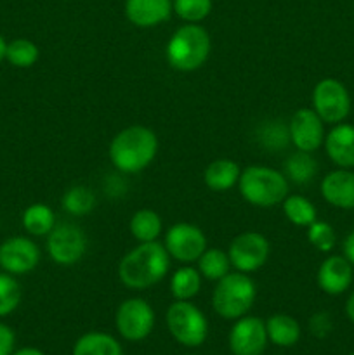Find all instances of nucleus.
<instances>
[{
	"label": "nucleus",
	"instance_id": "ea45409f",
	"mask_svg": "<svg viewBox=\"0 0 354 355\" xmlns=\"http://www.w3.org/2000/svg\"><path fill=\"white\" fill-rule=\"evenodd\" d=\"M349 355H354V352H353V354H349Z\"/></svg>",
	"mask_w": 354,
	"mask_h": 355
},
{
	"label": "nucleus",
	"instance_id": "9b49d317",
	"mask_svg": "<svg viewBox=\"0 0 354 355\" xmlns=\"http://www.w3.org/2000/svg\"><path fill=\"white\" fill-rule=\"evenodd\" d=\"M271 253V245L267 238L260 232L246 231L236 236L229 243L228 255L231 260V267L238 272L250 274L259 270L267 262Z\"/></svg>",
	"mask_w": 354,
	"mask_h": 355
},
{
	"label": "nucleus",
	"instance_id": "b1692460",
	"mask_svg": "<svg viewBox=\"0 0 354 355\" xmlns=\"http://www.w3.org/2000/svg\"><path fill=\"white\" fill-rule=\"evenodd\" d=\"M23 229L30 236H47L52 229L56 227V215L49 205L45 203H33L23 211L21 217Z\"/></svg>",
	"mask_w": 354,
	"mask_h": 355
},
{
	"label": "nucleus",
	"instance_id": "a878e982",
	"mask_svg": "<svg viewBox=\"0 0 354 355\" xmlns=\"http://www.w3.org/2000/svg\"><path fill=\"white\" fill-rule=\"evenodd\" d=\"M200 270L191 266H183L170 277V293L176 300H191L200 293L201 288Z\"/></svg>",
	"mask_w": 354,
	"mask_h": 355
},
{
	"label": "nucleus",
	"instance_id": "58836bf2",
	"mask_svg": "<svg viewBox=\"0 0 354 355\" xmlns=\"http://www.w3.org/2000/svg\"><path fill=\"white\" fill-rule=\"evenodd\" d=\"M6 52H7V42H6V38L0 35V62L6 59Z\"/></svg>",
	"mask_w": 354,
	"mask_h": 355
},
{
	"label": "nucleus",
	"instance_id": "6e6552de",
	"mask_svg": "<svg viewBox=\"0 0 354 355\" xmlns=\"http://www.w3.org/2000/svg\"><path fill=\"white\" fill-rule=\"evenodd\" d=\"M115 326L121 338L142 342L155 328V311L144 298H127L118 305Z\"/></svg>",
	"mask_w": 354,
	"mask_h": 355
},
{
	"label": "nucleus",
	"instance_id": "e433bc0d",
	"mask_svg": "<svg viewBox=\"0 0 354 355\" xmlns=\"http://www.w3.org/2000/svg\"><path fill=\"white\" fill-rule=\"evenodd\" d=\"M346 315L349 318V321L354 324V291L351 293V297L346 302Z\"/></svg>",
	"mask_w": 354,
	"mask_h": 355
},
{
	"label": "nucleus",
	"instance_id": "a211bd4d",
	"mask_svg": "<svg viewBox=\"0 0 354 355\" xmlns=\"http://www.w3.org/2000/svg\"><path fill=\"white\" fill-rule=\"evenodd\" d=\"M325 151L339 168H354V125L337 123L325 135Z\"/></svg>",
	"mask_w": 354,
	"mask_h": 355
},
{
	"label": "nucleus",
	"instance_id": "f8f14e48",
	"mask_svg": "<svg viewBox=\"0 0 354 355\" xmlns=\"http://www.w3.org/2000/svg\"><path fill=\"white\" fill-rule=\"evenodd\" d=\"M40 248L26 236H12L0 245V269L10 276H24L40 263Z\"/></svg>",
	"mask_w": 354,
	"mask_h": 355
},
{
	"label": "nucleus",
	"instance_id": "393cba45",
	"mask_svg": "<svg viewBox=\"0 0 354 355\" xmlns=\"http://www.w3.org/2000/svg\"><path fill=\"white\" fill-rule=\"evenodd\" d=\"M281 210L285 218L297 227H309L314 220H318V211L311 200L301 194H288L281 201Z\"/></svg>",
	"mask_w": 354,
	"mask_h": 355
},
{
	"label": "nucleus",
	"instance_id": "f03ea898",
	"mask_svg": "<svg viewBox=\"0 0 354 355\" xmlns=\"http://www.w3.org/2000/svg\"><path fill=\"white\" fill-rule=\"evenodd\" d=\"M158 153V137L144 125H130L110 142L108 156L120 173H139L148 168Z\"/></svg>",
	"mask_w": 354,
	"mask_h": 355
},
{
	"label": "nucleus",
	"instance_id": "2f4dec72",
	"mask_svg": "<svg viewBox=\"0 0 354 355\" xmlns=\"http://www.w3.org/2000/svg\"><path fill=\"white\" fill-rule=\"evenodd\" d=\"M259 141L264 148L271 149V151H281L285 146L290 142V134H288V125L281 123V121H267L260 127Z\"/></svg>",
	"mask_w": 354,
	"mask_h": 355
},
{
	"label": "nucleus",
	"instance_id": "4be33fe9",
	"mask_svg": "<svg viewBox=\"0 0 354 355\" xmlns=\"http://www.w3.org/2000/svg\"><path fill=\"white\" fill-rule=\"evenodd\" d=\"M128 231H130L132 238L139 243L156 241L163 231L162 217L155 210L141 208L132 215L130 222H128Z\"/></svg>",
	"mask_w": 354,
	"mask_h": 355
},
{
	"label": "nucleus",
	"instance_id": "412c9836",
	"mask_svg": "<svg viewBox=\"0 0 354 355\" xmlns=\"http://www.w3.org/2000/svg\"><path fill=\"white\" fill-rule=\"evenodd\" d=\"M73 355H124V350L115 336L104 331H90L76 340Z\"/></svg>",
	"mask_w": 354,
	"mask_h": 355
},
{
	"label": "nucleus",
	"instance_id": "f257e3e1",
	"mask_svg": "<svg viewBox=\"0 0 354 355\" xmlns=\"http://www.w3.org/2000/svg\"><path fill=\"white\" fill-rule=\"evenodd\" d=\"M169 269L170 255L162 243H139L121 257L118 263V279L128 290L142 291L158 284Z\"/></svg>",
	"mask_w": 354,
	"mask_h": 355
},
{
	"label": "nucleus",
	"instance_id": "cd10ccee",
	"mask_svg": "<svg viewBox=\"0 0 354 355\" xmlns=\"http://www.w3.org/2000/svg\"><path fill=\"white\" fill-rule=\"evenodd\" d=\"M61 207L66 214L73 215V217H82L94 210L96 194L87 186H73L62 194Z\"/></svg>",
	"mask_w": 354,
	"mask_h": 355
},
{
	"label": "nucleus",
	"instance_id": "39448f33",
	"mask_svg": "<svg viewBox=\"0 0 354 355\" xmlns=\"http://www.w3.org/2000/svg\"><path fill=\"white\" fill-rule=\"evenodd\" d=\"M257 297V286L248 274L229 272L212 291V307L222 319L236 321L248 314Z\"/></svg>",
	"mask_w": 354,
	"mask_h": 355
},
{
	"label": "nucleus",
	"instance_id": "bb28decb",
	"mask_svg": "<svg viewBox=\"0 0 354 355\" xmlns=\"http://www.w3.org/2000/svg\"><path fill=\"white\" fill-rule=\"evenodd\" d=\"M198 270L201 277L208 281H219L231 272V260L228 252H222L219 248H207L196 260Z\"/></svg>",
	"mask_w": 354,
	"mask_h": 355
},
{
	"label": "nucleus",
	"instance_id": "72a5a7b5",
	"mask_svg": "<svg viewBox=\"0 0 354 355\" xmlns=\"http://www.w3.org/2000/svg\"><path fill=\"white\" fill-rule=\"evenodd\" d=\"M16 335L7 324L0 322V355H12Z\"/></svg>",
	"mask_w": 354,
	"mask_h": 355
},
{
	"label": "nucleus",
	"instance_id": "c756f323",
	"mask_svg": "<svg viewBox=\"0 0 354 355\" xmlns=\"http://www.w3.org/2000/svg\"><path fill=\"white\" fill-rule=\"evenodd\" d=\"M212 0H172V10L184 23H198L207 19L212 12Z\"/></svg>",
	"mask_w": 354,
	"mask_h": 355
},
{
	"label": "nucleus",
	"instance_id": "7ed1b4c3",
	"mask_svg": "<svg viewBox=\"0 0 354 355\" xmlns=\"http://www.w3.org/2000/svg\"><path fill=\"white\" fill-rule=\"evenodd\" d=\"M210 35L201 24L186 23L170 35L165 58L170 68L183 73L200 69L210 55Z\"/></svg>",
	"mask_w": 354,
	"mask_h": 355
},
{
	"label": "nucleus",
	"instance_id": "4468645a",
	"mask_svg": "<svg viewBox=\"0 0 354 355\" xmlns=\"http://www.w3.org/2000/svg\"><path fill=\"white\" fill-rule=\"evenodd\" d=\"M325 121L316 114L312 107H301L292 114L288 121L290 142L297 151L314 153L325 141Z\"/></svg>",
	"mask_w": 354,
	"mask_h": 355
},
{
	"label": "nucleus",
	"instance_id": "4c0bfd02",
	"mask_svg": "<svg viewBox=\"0 0 354 355\" xmlns=\"http://www.w3.org/2000/svg\"><path fill=\"white\" fill-rule=\"evenodd\" d=\"M12 355H45L42 350L35 349V347H23L19 350H14Z\"/></svg>",
	"mask_w": 354,
	"mask_h": 355
},
{
	"label": "nucleus",
	"instance_id": "7c9ffc66",
	"mask_svg": "<svg viewBox=\"0 0 354 355\" xmlns=\"http://www.w3.org/2000/svg\"><path fill=\"white\" fill-rule=\"evenodd\" d=\"M21 297H23V291L16 276H10L7 272L0 274V318L12 314L19 307Z\"/></svg>",
	"mask_w": 354,
	"mask_h": 355
},
{
	"label": "nucleus",
	"instance_id": "423d86ee",
	"mask_svg": "<svg viewBox=\"0 0 354 355\" xmlns=\"http://www.w3.org/2000/svg\"><path fill=\"white\" fill-rule=\"evenodd\" d=\"M167 328L184 347H200L207 340L208 322L203 312L189 300H176L167 309Z\"/></svg>",
	"mask_w": 354,
	"mask_h": 355
},
{
	"label": "nucleus",
	"instance_id": "0eeeda50",
	"mask_svg": "<svg viewBox=\"0 0 354 355\" xmlns=\"http://www.w3.org/2000/svg\"><path fill=\"white\" fill-rule=\"evenodd\" d=\"M87 236L82 227L71 222L58 224L47 234L45 248H47L49 257L58 266H75L83 259L87 252Z\"/></svg>",
	"mask_w": 354,
	"mask_h": 355
},
{
	"label": "nucleus",
	"instance_id": "1a4fd4ad",
	"mask_svg": "<svg viewBox=\"0 0 354 355\" xmlns=\"http://www.w3.org/2000/svg\"><path fill=\"white\" fill-rule=\"evenodd\" d=\"M312 110L325 123H342L351 113V96L335 78H323L312 89Z\"/></svg>",
	"mask_w": 354,
	"mask_h": 355
},
{
	"label": "nucleus",
	"instance_id": "2eb2a0df",
	"mask_svg": "<svg viewBox=\"0 0 354 355\" xmlns=\"http://www.w3.org/2000/svg\"><path fill=\"white\" fill-rule=\"evenodd\" d=\"M353 277V263L346 257L340 255H330L328 259L323 260L318 274H316L319 290L326 295H332V297L342 295L344 291L349 290Z\"/></svg>",
	"mask_w": 354,
	"mask_h": 355
},
{
	"label": "nucleus",
	"instance_id": "c9c22d12",
	"mask_svg": "<svg viewBox=\"0 0 354 355\" xmlns=\"http://www.w3.org/2000/svg\"><path fill=\"white\" fill-rule=\"evenodd\" d=\"M342 250H344V257H346L354 267V231H351L349 234H347V238L344 239Z\"/></svg>",
	"mask_w": 354,
	"mask_h": 355
},
{
	"label": "nucleus",
	"instance_id": "9d476101",
	"mask_svg": "<svg viewBox=\"0 0 354 355\" xmlns=\"http://www.w3.org/2000/svg\"><path fill=\"white\" fill-rule=\"evenodd\" d=\"M163 246L170 259L187 266L196 262L201 253L207 250V236L198 225L189 222H177L165 232Z\"/></svg>",
	"mask_w": 354,
	"mask_h": 355
},
{
	"label": "nucleus",
	"instance_id": "5701e85b",
	"mask_svg": "<svg viewBox=\"0 0 354 355\" xmlns=\"http://www.w3.org/2000/svg\"><path fill=\"white\" fill-rule=\"evenodd\" d=\"M318 173V162L312 158V153L297 151L288 156L283 163V175L288 182L305 186Z\"/></svg>",
	"mask_w": 354,
	"mask_h": 355
},
{
	"label": "nucleus",
	"instance_id": "f3484780",
	"mask_svg": "<svg viewBox=\"0 0 354 355\" xmlns=\"http://www.w3.org/2000/svg\"><path fill=\"white\" fill-rule=\"evenodd\" d=\"M125 17L137 28H155L172 16V0H125Z\"/></svg>",
	"mask_w": 354,
	"mask_h": 355
},
{
	"label": "nucleus",
	"instance_id": "473e14b6",
	"mask_svg": "<svg viewBox=\"0 0 354 355\" xmlns=\"http://www.w3.org/2000/svg\"><path fill=\"white\" fill-rule=\"evenodd\" d=\"M307 241L311 243V246H314L318 252L330 253L335 248L337 236L332 225L321 220H314L307 227Z\"/></svg>",
	"mask_w": 354,
	"mask_h": 355
},
{
	"label": "nucleus",
	"instance_id": "6ab92c4d",
	"mask_svg": "<svg viewBox=\"0 0 354 355\" xmlns=\"http://www.w3.org/2000/svg\"><path fill=\"white\" fill-rule=\"evenodd\" d=\"M239 173H242V168L238 166V163L229 158H219L207 165L203 172V182L210 191L226 193L238 186Z\"/></svg>",
	"mask_w": 354,
	"mask_h": 355
},
{
	"label": "nucleus",
	"instance_id": "ddd939ff",
	"mask_svg": "<svg viewBox=\"0 0 354 355\" xmlns=\"http://www.w3.org/2000/svg\"><path fill=\"white\" fill-rule=\"evenodd\" d=\"M267 342L266 321L255 315L236 319L229 331V349L233 355H262Z\"/></svg>",
	"mask_w": 354,
	"mask_h": 355
},
{
	"label": "nucleus",
	"instance_id": "f704fd0d",
	"mask_svg": "<svg viewBox=\"0 0 354 355\" xmlns=\"http://www.w3.org/2000/svg\"><path fill=\"white\" fill-rule=\"evenodd\" d=\"M311 329L316 336H319V338L326 336V333L332 329V321H330L328 314H316L314 318L311 319Z\"/></svg>",
	"mask_w": 354,
	"mask_h": 355
},
{
	"label": "nucleus",
	"instance_id": "aec40b11",
	"mask_svg": "<svg viewBox=\"0 0 354 355\" xmlns=\"http://www.w3.org/2000/svg\"><path fill=\"white\" fill-rule=\"evenodd\" d=\"M267 340L276 347H294L301 340L302 329L297 319L288 314H274L266 321Z\"/></svg>",
	"mask_w": 354,
	"mask_h": 355
},
{
	"label": "nucleus",
	"instance_id": "dca6fc26",
	"mask_svg": "<svg viewBox=\"0 0 354 355\" xmlns=\"http://www.w3.org/2000/svg\"><path fill=\"white\" fill-rule=\"evenodd\" d=\"M321 196L332 207L340 210L354 208V172L349 168H339L326 173L321 180Z\"/></svg>",
	"mask_w": 354,
	"mask_h": 355
},
{
	"label": "nucleus",
	"instance_id": "c85d7f7f",
	"mask_svg": "<svg viewBox=\"0 0 354 355\" xmlns=\"http://www.w3.org/2000/svg\"><path fill=\"white\" fill-rule=\"evenodd\" d=\"M38 58H40V51L35 42L28 40V38H14V40L7 42L6 61L14 68H31L38 61Z\"/></svg>",
	"mask_w": 354,
	"mask_h": 355
},
{
	"label": "nucleus",
	"instance_id": "20e7f679",
	"mask_svg": "<svg viewBox=\"0 0 354 355\" xmlns=\"http://www.w3.org/2000/svg\"><path fill=\"white\" fill-rule=\"evenodd\" d=\"M238 189L243 200L252 207L271 208L281 205L288 196V180L280 170L250 165L239 173Z\"/></svg>",
	"mask_w": 354,
	"mask_h": 355
}]
</instances>
